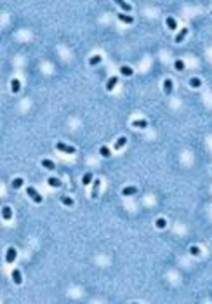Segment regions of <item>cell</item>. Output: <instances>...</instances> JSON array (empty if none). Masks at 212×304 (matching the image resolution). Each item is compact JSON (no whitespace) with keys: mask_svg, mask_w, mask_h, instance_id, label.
Returning <instances> with one entry per match:
<instances>
[{"mask_svg":"<svg viewBox=\"0 0 212 304\" xmlns=\"http://www.w3.org/2000/svg\"><path fill=\"white\" fill-rule=\"evenodd\" d=\"M113 2H115V4H117V6H118V7H120V9H122L124 12H131V11H132L131 4H127L125 0H113Z\"/></svg>","mask_w":212,"mask_h":304,"instance_id":"4","label":"cell"},{"mask_svg":"<svg viewBox=\"0 0 212 304\" xmlns=\"http://www.w3.org/2000/svg\"><path fill=\"white\" fill-rule=\"evenodd\" d=\"M190 85L193 87V89H198V87L202 85V80H200V78H195V77H193V78H190Z\"/></svg>","mask_w":212,"mask_h":304,"instance_id":"23","label":"cell"},{"mask_svg":"<svg viewBox=\"0 0 212 304\" xmlns=\"http://www.w3.org/2000/svg\"><path fill=\"white\" fill-rule=\"evenodd\" d=\"M118 19L122 23H127V24H132V23H134V17L129 16V14H118Z\"/></svg>","mask_w":212,"mask_h":304,"instance_id":"12","label":"cell"},{"mask_svg":"<svg viewBox=\"0 0 212 304\" xmlns=\"http://www.w3.org/2000/svg\"><path fill=\"white\" fill-rule=\"evenodd\" d=\"M190 252L193 254V256H200V249L196 245H193V247H190Z\"/></svg>","mask_w":212,"mask_h":304,"instance_id":"28","label":"cell"},{"mask_svg":"<svg viewBox=\"0 0 212 304\" xmlns=\"http://www.w3.org/2000/svg\"><path fill=\"white\" fill-rule=\"evenodd\" d=\"M210 14H212V12H210Z\"/></svg>","mask_w":212,"mask_h":304,"instance_id":"29","label":"cell"},{"mask_svg":"<svg viewBox=\"0 0 212 304\" xmlns=\"http://www.w3.org/2000/svg\"><path fill=\"white\" fill-rule=\"evenodd\" d=\"M11 89H12V92H14V94H17V92H19V89H21V82L17 80V78H14V80L11 82Z\"/></svg>","mask_w":212,"mask_h":304,"instance_id":"15","label":"cell"},{"mask_svg":"<svg viewBox=\"0 0 212 304\" xmlns=\"http://www.w3.org/2000/svg\"><path fill=\"white\" fill-rule=\"evenodd\" d=\"M61 203L63 205H66V207H73V198H70V197H66V195H61Z\"/></svg>","mask_w":212,"mask_h":304,"instance_id":"13","label":"cell"},{"mask_svg":"<svg viewBox=\"0 0 212 304\" xmlns=\"http://www.w3.org/2000/svg\"><path fill=\"white\" fill-rule=\"evenodd\" d=\"M120 73L124 75V77H132V75H134V69H132L131 66H122V68H120Z\"/></svg>","mask_w":212,"mask_h":304,"instance_id":"14","label":"cell"},{"mask_svg":"<svg viewBox=\"0 0 212 304\" xmlns=\"http://www.w3.org/2000/svg\"><path fill=\"white\" fill-rule=\"evenodd\" d=\"M99 153H101V155H103L104 158H108V156L111 155V151H110V149L106 148V146H101V149H99Z\"/></svg>","mask_w":212,"mask_h":304,"instance_id":"26","label":"cell"},{"mask_svg":"<svg viewBox=\"0 0 212 304\" xmlns=\"http://www.w3.org/2000/svg\"><path fill=\"white\" fill-rule=\"evenodd\" d=\"M21 186H23V179H21V177H16V179L12 181V188H14V190H17V188H21Z\"/></svg>","mask_w":212,"mask_h":304,"instance_id":"25","label":"cell"},{"mask_svg":"<svg viewBox=\"0 0 212 304\" xmlns=\"http://www.w3.org/2000/svg\"><path fill=\"white\" fill-rule=\"evenodd\" d=\"M136 193H137L136 186H125L124 190H122V195H124V197H131V195H136Z\"/></svg>","mask_w":212,"mask_h":304,"instance_id":"6","label":"cell"},{"mask_svg":"<svg viewBox=\"0 0 212 304\" xmlns=\"http://www.w3.org/2000/svg\"><path fill=\"white\" fill-rule=\"evenodd\" d=\"M101 59H103V56H99V54H96V56H92V58L89 59V64L91 66H96V64L101 63Z\"/></svg>","mask_w":212,"mask_h":304,"instance_id":"19","label":"cell"},{"mask_svg":"<svg viewBox=\"0 0 212 304\" xmlns=\"http://www.w3.org/2000/svg\"><path fill=\"white\" fill-rule=\"evenodd\" d=\"M42 167H45L47 171H54V169H56L54 162H52V160H47V158H45V160H42Z\"/></svg>","mask_w":212,"mask_h":304,"instance_id":"17","label":"cell"},{"mask_svg":"<svg viewBox=\"0 0 212 304\" xmlns=\"http://www.w3.org/2000/svg\"><path fill=\"white\" fill-rule=\"evenodd\" d=\"M165 23H167L169 30H176V28H177V24H176V19H174V17H167V19H165Z\"/></svg>","mask_w":212,"mask_h":304,"instance_id":"22","label":"cell"},{"mask_svg":"<svg viewBox=\"0 0 212 304\" xmlns=\"http://www.w3.org/2000/svg\"><path fill=\"white\" fill-rule=\"evenodd\" d=\"M186 35H188V28H183V30H181V32L176 35V40H174V42H176V43H181L183 40H184Z\"/></svg>","mask_w":212,"mask_h":304,"instance_id":"9","label":"cell"},{"mask_svg":"<svg viewBox=\"0 0 212 304\" xmlns=\"http://www.w3.org/2000/svg\"><path fill=\"white\" fill-rule=\"evenodd\" d=\"M174 66H176V69H177V71H183V69H184V63H183L181 59H177V61H176Z\"/></svg>","mask_w":212,"mask_h":304,"instance_id":"27","label":"cell"},{"mask_svg":"<svg viewBox=\"0 0 212 304\" xmlns=\"http://www.w3.org/2000/svg\"><path fill=\"white\" fill-rule=\"evenodd\" d=\"M56 149H59V151H63V153H68V155H73L75 153V148L73 146H70V144H65V143H56Z\"/></svg>","mask_w":212,"mask_h":304,"instance_id":"2","label":"cell"},{"mask_svg":"<svg viewBox=\"0 0 212 304\" xmlns=\"http://www.w3.org/2000/svg\"><path fill=\"white\" fill-rule=\"evenodd\" d=\"M172 87L174 85H172V80H170V78H165V80H163V92H165L167 96L172 94Z\"/></svg>","mask_w":212,"mask_h":304,"instance_id":"5","label":"cell"},{"mask_svg":"<svg viewBox=\"0 0 212 304\" xmlns=\"http://www.w3.org/2000/svg\"><path fill=\"white\" fill-rule=\"evenodd\" d=\"M155 226H157V228H160V230H163V228L167 226V221H165L163 217H158L157 223H155Z\"/></svg>","mask_w":212,"mask_h":304,"instance_id":"24","label":"cell"},{"mask_svg":"<svg viewBox=\"0 0 212 304\" xmlns=\"http://www.w3.org/2000/svg\"><path fill=\"white\" fill-rule=\"evenodd\" d=\"M16 256H17L16 249H14V247H9V249H7V256H6V261L9 262V264H12V262H14V259H16Z\"/></svg>","mask_w":212,"mask_h":304,"instance_id":"3","label":"cell"},{"mask_svg":"<svg viewBox=\"0 0 212 304\" xmlns=\"http://www.w3.org/2000/svg\"><path fill=\"white\" fill-rule=\"evenodd\" d=\"M26 195L32 198L35 203H42V200H44V198H42V195H38V191H37V190H35L33 186H28V188H26Z\"/></svg>","mask_w":212,"mask_h":304,"instance_id":"1","label":"cell"},{"mask_svg":"<svg viewBox=\"0 0 212 304\" xmlns=\"http://www.w3.org/2000/svg\"><path fill=\"white\" fill-rule=\"evenodd\" d=\"M117 84H118V78H117V77H111V78L106 82V91H113Z\"/></svg>","mask_w":212,"mask_h":304,"instance_id":"11","label":"cell"},{"mask_svg":"<svg viewBox=\"0 0 212 304\" xmlns=\"http://www.w3.org/2000/svg\"><path fill=\"white\" fill-rule=\"evenodd\" d=\"M2 217L6 219V221H11V219H12V210H11V207H7V205H6V207L2 208Z\"/></svg>","mask_w":212,"mask_h":304,"instance_id":"10","label":"cell"},{"mask_svg":"<svg viewBox=\"0 0 212 304\" xmlns=\"http://www.w3.org/2000/svg\"><path fill=\"white\" fill-rule=\"evenodd\" d=\"M47 182H49V186H52V188H59L61 186V181L58 179V177H49Z\"/></svg>","mask_w":212,"mask_h":304,"instance_id":"21","label":"cell"},{"mask_svg":"<svg viewBox=\"0 0 212 304\" xmlns=\"http://www.w3.org/2000/svg\"><path fill=\"white\" fill-rule=\"evenodd\" d=\"M99 186H101V181H99V179H96V181H94V184H92V193H91V198H98Z\"/></svg>","mask_w":212,"mask_h":304,"instance_id":"7","label":"cell"},{"mask_svg":"<svg viewBox=\"0 0 212 304\" xmlns=\"http://www.w3.org/2000/svg\"><path fill=\"white\" fill-rule=\"evenodd\" d=\"M132 125H134V127H137V129H146L148 127V122H146V120H134V122H132Z\"/></svg>","mask_w":212,"mask_h":304,"instance_id":"20","label":"cell"},{"mask_svg":"<svg viewBox=\"0 0 212 304\" xmlns=\"http://www.w3.org/2000/svg\"><path fill=\"white\" fill-rule=\"evenodd\" d=\"M82 182H84V186H87L89 182H92V172H85L84 177H82Z\"/></svg>","mask_w":212,"mask_h":304,"instance_id":"18","label":"cell"},{"mask_svg":"<svg viewBox=\"0 0 212 304\" xmlns=\"http://www.w3.org/2000/svg\"><path fill=\"white\" fill-rule=\"evenodd\" d=\"M125 143H127V137H118V141L113 144V149H122L125 146Z\"/></svg>","mask_w":212,"mask_h":304,"instance_id":"16","label":"cell"},{"mask_svg":"<svg viewBox=\"0 0 212 304\" xmlns=\"http://www.w3.org/2000/svg\"><path fill=\"white\" fill-rule=\"evenodd\" d=\"M12 280H14L16 285H21L23 283V276H21V271H19V269H14V271H12Z\"/></svg>","mask_w":212,"mask_h":304,"instance_id":"8","label":"cell"}]
</instances>
